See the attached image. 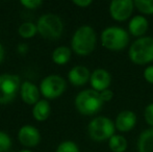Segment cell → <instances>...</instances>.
Masks as SVG:
<instances>
[{"instance_id": "obj_1", "label": "cell", "mask_w": 153, "mask_h": 152, "mask_svg": "<svg viewBox=\"0 0 153 152\" xmlns=\"http://www.w3.org/2000/svg\"><path fill=\"white\" fill-rule=\"evenodd\" d=\"M97 45V35L90 25H81L75 30L71 40V49L80 56H87L95 50Z\"/></svg>"}, {"instance_id": "obj_2", "label": "cell", "mask_w": 153, "mask_h": 152, "mask_svg": "<svg viewBox=\"0 0 153 152\" xmlns=\"http://www.w3.org/2000/svg\"><path fill=\"white\" fill-rule=\"evenodd\" d=\"M74 104L79 114L83 116H94L100 112L104 102L101 99L99 92L93 89H87L77 94Z\"/></svg>"}, {"instance_id": "obj_3", "label": "cell", "mask_w": 153, "mask_h": 152, "mask_svg": "<svg viewBox=\"0 0 153 152\" xmlns=\"http://www.w3.org/2000/svg\"><path fill=\"white\" fill-rule=\"evenodd\" d=\"M101 44L106 50L119 52L129 45V33L119 26H108L104 28L100 36Z\"/></svg>"}, {"instance_id": "obj_4", "label": "cell", "mask_w": 153, "mask_h": 152, "mask_svg": "<svg viewBox=\"0 0 153 152\" xmlns=\"http://www.w3.org/2000/svg\"><path fill=\"white\" fill-rule=\"evenodd\" d=\"M128 57L131 63L143 66L153 62V38H139L132 42L128 49Z\"/></svg>"}, {"instance_id": "obj_5", "label": "cell", "mask_w": 153, "mask_h": 152, "mask_svg": "<svg viewBox=\"0 0 153 152\" xmlns=\"http://www.w3.org/2000/svg\"><path fill=\"white\" fill-rule=\"evenodd\" d=\"M88 133L94 142H108L109 139L116 134L115 122L106 116H97L89 122Z\"/></svg>"}, {"instance_id": "obj_6", "label": "cell", "mask_w": 153, "mask_h": 152, "mask_svg": "<svg viewBox=\"0 0 153 152\" xmlns=\"http://www.w3.org/2000/svg\"><path fill=\"white\" fill-rule=\"evenodd\" d=\"M38 33L47 40H57L64 33V22L57 15L48 13L40 17L36 22Z\"/></svg>"}, {"instance_id": "obj_7", "label": "cell", "mask_w": 153, "mask_h": 152, "mask_svg": "<svg viewBox=\"0 0 153 152\" xmlns=\"http://www.w3.org/2000/svg\"><path fill=\"white\" fill-rule=\"evenodd\" d=\"M20 77L15 74L0 75V104L10 103L16 98L21 87Z\"/></svg>"}, {"instance_id": "obj_8", "label": "cell", "mask_w": 153, "mask_h": 152, "mask_svg": "<svg viewBox=\"0 0 153 152\" xmlns=\"http://www.w3.org/2000/svg\"><path fill=\"white\" fill-rule=\"evenodd\" d=\"M67 87V82L62 76L56 74H51L46 76L40 85L41 94L46 99H55L65 93Z\"/></svg>"}, {"instance_id": "obj_9", "label": "cell", "mask_w": 153, "mask_h": 152, "mask_svg": "<svg viewBox=\"0 0 153 152\" xmlns=\"http://www.w3.org/2000/svg\"><path fill=\"white\" fill-rule=\"evenodd\" d=\"M134 8L133 0H114L109 3L108 12L113 20L125 22L132 18Z\"/></svg>"}, {"instance_id": "obj_10", "label": "cell", "mask_w": 153, "mask_h": 152, "mask_svg": "<svg viewBox=\"0 0 153 152\" xmlns=\"http://www.w3.org/2000/svg\"><path fill=\"white\" fill-rule=\"evenodd\" d=\"M90 85H91V89L99 93L109 89L111 85V74L107 70L102 69V68L95 69L91 73Z\"/></svg>"}, {"instance_id": "obj_11", "label": "cell", "mask_w": 153, "mask_h": 152, "mask_svg": "<svg viewBox=\"0 0 153 152\" xmlns=\"http://www.w3.org/2000/svg\"><path fill=\"white\" fill-rule=\"evenodd\" d=\"M137 118L134 112L130 110H121L115 119V126L116 130L120 132H128L132 130L137 125Z\"/></svg>"}, {"instance_id": "obj_12", "label": "cell", "mask_w": 153, "mask_h": 152, "mask_svg": "<svg viewBox=\"0 0 153 152\" xmlns=\"http://www.w3.org/2000/svg\"><path fill=\"white\" fill-rule=\"evenodd\" d=\"M18 140L23 146L34 147L41 142V133L34 126L24 125L19 129Z\"/></svg>"}, {"instance_id": "obj_13", "label": "cell", "mask_w": 153, "mask_h": 152, "mask_svg": "<svg viewBox=\"0 0 153 152\" xmlns=\"http://www.w3.org/2000/svg\"><path fill=\"white\" fill-rule=\"evenodd\" d=\"M149 28V21L143 15H135L128 22V33L139 39L145 37Z\"/></svg>"}, {"instance_id": "obj_14", "label": "cell", "mask_w": 153, "mask_h": 152, "mask_svg": "<svg viewBox=\"0 0 153 152\" xmlns=\"http://www.w3.org/2000/svg\"><path fill=\"white\" fill-rule=\"evenodd\" d=\"M92 72L85 66L77 65L73 67L68 73V79L74 87H82L85 83L90 82Z\"/></svg>"}, {"instance_id": "obj_15", "label": "cell", "mask_w": 153, "mask_h": 152, "mask_svg": "<svg viewBox=\"0 0 153 152\" xmlns=\"http://www.w3.org/2000/svg\"><path fill=\"white\" fill-rule=\"evenodd\" d=\"M40 89L36 87L34 83L30 82L28 80L23 81L20 87V94L22 100L26 104H30V105H34L40 99Z\"/></svg>"}, {"instance_id": "obj_16", "label": "cell", "mask_w": 153, "mask_h": 152, "mask_svg": "<svg viewBox=\"0 0 153 152\" xmlns=\"http://www.w3.org/2000/svg\"><path fill=\"white\" fill-rule=\"evenodd\" d=\"M137 147L139 152H153V128L143 130L137 138Z\"/></svg>"}, {"instance_id": "obj_17", "label": "cell", "mask_w": 153, "mask_h": 152, "mask_svg": "<svg viewBox=\"0 0 153 152\" xmlns=\"http://www.w3.org/2000/svg\"><path fill=\"white\" fill-rule=\"evenodd\" d=\"M51 108L48 100H39L32 108V116L39 122L46 121L50 116Z\"/></svg>"}, {"instance_id": "obj_18", "label": "cell", "mask_w": 153, "mask_h": 152, "mask_svg": "<svg viewBox=\"0 0 153 152\" xmlns=\"http://www.w3.org/2000/svg\"><path fill=\"white\" fill-rule=\"evenodd\" d=\"M72 49L67 46H59L52 52V61L56 65H66L71 59Z\"/></svg>"}, {"instance_id": "obj_19", "label": "cell", "mask_w": 153, "mask_h": 152, "mask_svg": "<svg viewBox=\"0 0 153 152\" xmlns=\"http://www.w3.org/2000/svg\"><path fill=\"white\" fill-rule=\"evenodd\" d=\"M107 144L111 152H125L128 148V141L123 134H114Z\"/></svg>"}, {"instance_id": "obj_20", "label": "cell", "mask_w": 153, "mask_h": 152, "mask_svg": "<svg viewBox=\"0 0 153 152\" xmlns=\"http://www.w3.org/2000/svg\"><path fill=\"white\" fill-rule=\"evenodd\" d=\"M18 33L20 37H22L23 39H30L38 33V27H36V24L27 21V22H23L20 25Z\"/></svg>"}, {"instance_id": "obj_21", "label": "cell", "mask_w": 153, "mask_h": 152, "mask_svg": "<svg viewBox=\"0 0 153 152\" xmlns=\"http://www.w3.org/2000/svg\"><path fill=\"white\" fill-rule=\"evenodd\" d=\"M134 7L143 16L153 15V0H134Z\"/></svg>"}, {"instance_id": "obj_22", "label": "cell", "mask_w": 153, "mask_h": 152, "mask_svg": "<svg viewBox=\"0 0 153 152\" xmlns=\"http://www.w3.org/2000/svg\"><path fill=\"white\" fill-rule=\"evenodd\" d=\"M56 152H80L79 147L73 141H64L57 146Z\"/></svg>"}, {"instance_id": "obj_23", "label": "cell", "mask_w": 153, "mask_h": 152, "mask_svg": "<svg viewBox=\"0 0 153 152\" xmlns=\"http://www.w3.org/2000/svg\"><path fill=\"white\" fill-rule=\"evenodd\" d=\"M12 147V139L6 132L0 130V152H7Z\"/></svg>"}, {"instance_id": "obj_24", "label": "cell", "mask_w": 153, "mask_h": 152, "mask_svg": "<svg viewBox=\"0 0 153 152\" xmlns=\"http://www.w3.org/2000/svg\"><path fill=\"white\" fill-rule=\"evenodd\" d=\"M144 119L146 123L153 128V102L148 104L144 110Z\"/></svg>"}, {"instance_id": "obj_25", "label": "cell", "mask_w": 153, "mask_h": 152, "mask_svg": "<svg viewBox=\"0 0 153 152\" xmlns=\"http://www.w3.org/2000/svg\"><path fill=\"white\" fill-rule=\"evenodd\" d=\"M20 3L28 10H36L43 4L42 0H21Z\"/></svg>"}, {"instance_id": "obj_26", "label": "cell", "mask_w": 153, "mask_h": 152, "mask_svg": "<svg viewBox=\"0 0 153 152\" xmlns=\"http://www.w3.org/2000/svg\"><path fill=\"white\" fill-rule=\"evenodd\" d=\"M144 79L150 85H153V65H149L145 68L143 72Z\"/></svg>"}, {"instance_id": "obj_27", "label": "cell", "mask_w": 153, "mask_h": 152, "mask_svg": "<svg viewBox=\"0 0 153 152\" xmlns=\"http://www.w3.org/2000/svg\"><path fill=\"white\" fill-rule=\"evenodd\" d=\"M100 96H101V99L102 101L104 102H109L113 100L114 98V92L111 91V89H107V90H104V91L100 92Z\"/></svg>"}, {"instance_id": "obj_28", "label": "cell", "mask_w": 153, "mask_h": 152, "mask_svg": "<svg viewBox=\"0 0 153 152\" xmlns=\"http://www.w3.org/2000/svg\"><path fill=\"white\" fill-rule=\"evenodd\" d=\"M93 3L92 0H73V4H75L76 6H79V7L85 8L88 6H90Z\"/></svg>"}, {"instance_id": "obj_29", "label": "cell", "mask_w": 153, "mask_h": 152, "mask_svg": "<svg viewBox=\"0 0 153 152\" xmlns=\"http://www.w3.org/2000/svg\"><path fill=\"white\" fill-rule=\"evenodd\" d=\"M17 50H18V52L20 53V54H26L29 50L28 45H27L26 43H20V44L18 45V47H17Z\"/></svg>"}, {"instance_id": "obj_30", "label": "cell", "mask_w": 153, "mask_h": 152, "mask_svg": "<svg viewBox=\"0 0 153 152\" xmlns=\"http://www.w3.org/2000/svg\"><path fill=\"white\" fill-rule=\"evenodd\" d=\"M4 55H5V51H4V48H3V46H2V44L0 43V64L3 62Z\"/></svg>"}, {"instance_id": "obj_31", "label": "cell", "mask_w": 153, "mask_h": 152, "mask_svg": "<svg viewBox=\"0 0 153 152\" xmlns=\"http://www.w3.org/2000/svg\"><path fill=\"white\" fill-rule=\"evenodd\" d=\"M19 152H31L30 150H21V151H19Z\"/></svg>"}]
</instances>
